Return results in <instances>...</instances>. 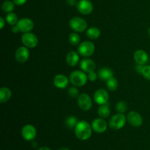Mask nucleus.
<instances>
[{"label":"nucleus","mask_w":150,"mask_h":150,"mask_svg":"<svg viewBox=\"0 0 150 150\" xmlns=\"http://www.w3.org/2000/svg\"><path fill=\"white\" fill-rule=\"evenodd\" d=\"M75 135L76 137L81 141L88 140L91 137L92 133V125L85 120H81L78 122L77 125L74 128Z\"/></svg>","instance_id":"f257e3e1"},{"label":"nucleus","mask_w":150,"mask_h":150,"mask_svg":"<svg viewBox=\"0 0 150 150\" xmlns=\"http://www.w3.org/2000/svg\"><path fill=\"white\" fill-rule=\"evenodd\" d=\"M70 81L75 86H83L88 80V76L82 70H75L70 75Z\"/></svg>","instance_id":"f03ea898"},{"label":"nucleus","mask_w":150,"mask_h":150,"mask_svg":"<svg viewBox=\"0 0 150 150\" xmlns=\"http://www.w3.org/2000/svg\"><path fill=\"white\" fill-rule=\"evenodd\" d=\"M126 121H127V117L124 115V114H115L109 120L108 125L111 129L115 130H120L125 125Z\"/></svg>","instance_id":"7ed1b4c3"},{"label":"nucleus","mask_w":150,"mask_h":150,"mask_svg":"<svg viewBox=\"0 0 150 150\" xmlns=\"http://www.w3.org/2000/svg\"><path fill=\"white\" fill-rule=\"evenodd\" d=\"M95 51V44L91 41H83L78 46V53L83 57H91Z\"/></svg>","instance_id":"20e7f679"},{"label":"nucleus","mask_w":150,"mask_h":150,"mask_svg":"<svg viewBox=\"0 0 150 150\" xmlns=\"http://www.w3.org/2000/svg\"><path fill=\"white\" fill-rule=\"evenodd\" d=\"M69 26L76 32H82L87 28V23L80 17H73L69 21Z\"/></svg>","instance_id":"39448f33"},{"label":"nucleus","mask_w":150,"mask_h":150,"mask_svg":"<svg viewBox=\"0 0 150 150\" xmlns=\"http://www.w3.org/2000/svg\"><path fill=\"white\" fill-rule=\"evenodd\" d=\"M21 42L28 48H34L38 45V38L32 32H26L21 35Z\"/></svg>","instance_id":"423d86ee"},{"label":"nucleus","mask_w":150,"mask_h":150,"mask_svg":"<svg viewBox=\"0 0 150 150\" xmlns=\"http://www.w3.org/2000/svg\"><path fill=\"white\" fill-rule=\"evenodd\" d=\"M78 105L82 111H89L92 107V98L86 93L80 94L78 97Z\"/></svg>","instance_id":"0eeeda50"},{"label":"nucleus","mask_w":150,"mask_h":150,"mask_svg":"<svg viewBox=\"0 0 150 150\" xmlns=\"http://www.w3.org/2000/svg\"><path fill=\"white\" fill-rule=\"evenodd\" d=\"M76 7H77L79 13L84 16L92 13L94 9L93 4H92V1L89 0H79Z\"/></svg>","instance_id":"6e6552de"},{"label":"nucleus","mask_w":150,"mask_h":150,"mask_svg":"<svg viewBox=\"0 0 150 150\" xmlns=\"http://www.w3.org/2000/svg\"><path fill=\"white\" fill-rule=\"evenodd\" d=\"M16 25L18 27L20 32H22V33L30 32L35 26L33 21L28 18H23L18 20Z\"/></svg>","instance_id":"1a4fd4ad"},{"label":"nucleus","mask_w":150,"mask_h":150,"mask_svg":"<svg viewBox=\"0 0 150 150\" xmlns=\"http://www.w3.org/2000/svg\"><path fill=\"white\" fill-rule=\"evenodd\" d=\"M15 58L18 63L23 64L28 61L29 58V48L26 46H21L18 48L15 54Z\"/></svg>","instance_id":"9d476101"},{"label":"nucleus","mask_w":150,"mask_h":150,"mask_svg":"<svg viewBox=\"0 0 150 150\" xmlns=\"http://www.w3.org/2000/svg\"><path fill=\"white\" fill-rule=\"evenodd\" d=\"M21 136L26 141H32L37 136V130L32 125H26L21 129Z\"/></svg>","instance_id":"9b49d317"},{"label":"nucleus","mask_w":150,"mask_h":150,"mask_svg":"<svg viewBox=\"0 0 150 150\" xmlns=\"http://www.w3.org/2000/svg\"><path fill=\"white\" fill-rule=\"evenodd\" d=\"M109 95L108 92L104 89H99L94 94V100L98 105L108 103Z\"/></svg>","instance_id":"f8f14e48"},{"label":"nucleus","mask_w":150,"mask_h":150,"mask_svg":"<svg viewBox=\"0 0 150 150\" xmlns=\"http://www.w3.org/2000/svg\"><path fill=\"white\" fill-rule=\"evenodd\" d=\"M127 121L133 127H140L143 124V118L139 113L130 111L127 115Z\"/></svg>","instance_id":"ddd939ff"},{"label":"nucleus","mask_w":150,"mask_h":150,"mask_svg":"<svg viewBox=\"0 0 150 150\" xmlns=\"http://www.w3.org/2000/svg\"><path fill=\"white\" fill-rule=\"evenodd\" d=\"M92 130L97 133H103L105 132L108 127V124L103 118H97L92 122Z\"/></svg>","instance_id":"4468645a"},{"label":"nucleus","mask_w":150,"mask_h":150,"mask_svg":"<svg viewBox=\"0 0 150 150\" xmlns=\"http://www.w3.org/2000/svg\"><path fill=\"white\" fill-rule=\"evenodd\" d=\"M133 58L137 64L144 65L148 62L149 57H148V54L146 51L142 49H139L135 51L134 54H133Z\"/></svg>","instance_id":"2eb2a0df"},{"label":"nucleus","mask_w":150,"mask_h":150,"mask_svg":"<svg viewBox=\"0 0 150 150\" xmlns=\"http://www.w3.org/2000/svg\"><path fill=\"white\" fill-rule=\"evenodd\" d=\"M70 79H67V76L62 74H59L54 77V84L58 89H65L68 86Z\"/></svg>","instance_id":"dca6fc26"},{"label":"nucleus","mask_w":150,"mask_h":150,"mask_svg":"<svg viewBox=\"0 0 150 150\" xmlns=\"http://www.w3.org/2000/svg\"><path fill=\"white\" fill-rule=\"evenodd\" d=\"M80 67L82 70V71L89 73L92 71H95V68H96V64L91 59H83L81 61Z\"/></svg>","instance_id":"f3484780"},{"label":"nucleus","mask_w":150,"mask_h":150,"mask_svg":"<svg viewBox=\"0 0 150 150\" xmlns=\"http://www.w3.org/2000/svg\"><path fill=\"white\" fill-rule=\"evenodd\" d=\"M79 53L75 51H71L67 54L66 57V62L67 64L71 67H75L77 65L79 62Z\"/></svg>","instance_id":"a211bd4d"},{"label":"nucleus","mask_w":150,"mask_h":150,"mask_svg":"<svg viewBox=\"0 0 150 150\" xmlns=\"http://www.w3.org/2000/svg\"><path fill=\"white\" fill-rule=\"evenodd\" d=\"M98 78H99L100 80L104 81H106L108 79H109L110 78L113 77V73L112 70H111L108 67H102L101 69H100L99 71H98Z\"/></svg>","instance_id":"6ab92c4d"},{"label":"nucleus","mask_w":150,"mask_h":150,"mask_svg":"<svg viewBox=\"0 0 150 150\" xmlns=\"http://www.w3.org/2000/svg\"><path fill=\"white\" fill-rule=\"evenodd\" d=\"M12 91L8 87L3 86L0 89V102L6 103L11 98Z\"/></svg>","instance_id":"aec40b11"},{"label":"nucleus","mask_w":150,"mask_h":150,"mask_svg":"<svg viewBox=\"0 0 150 150\" xmlns=\"http://www.w3.org/2000/svg\"><path fill=\"white\" fill-rule=\"evenodd\" d=\"M98 114L101 118L105 119L109 117L110 114H111V111H110L108 103L103 104V105H100L99 108H98Z\"/></svg>","instance_id":"412c9836"},{"label":"nucleus","mask_w":150,"mask_h":150,"mask_svg":"<svg viewBox=\"0 0 150 150\" xmlns=\"http://www.w3.org/2000/svg\"><path fill=\"white\" fill-rule=\"evenodd\" d=\"M100 30L96 26H92L86 31V36L91 40H96L100 36Z\"/></svg>","instance_id":"4be33fe9"},{"label":"nucleus","mask_w":150,"mask_h":150,"mask_svg":"<svg viewBox=\"0 0 150 150\" xmlns=\"http://www.w3.org/2000/svg\"><path fill=\"white\" fill-rule=\"evenodd\" d=\"M15 4L13 1H10V0H6L1 4V10L4 12V13H12L15 9Z\"/></svg>","instance_id":"5701e85b"},{"label":"nucleus","mask_w":150,"mask_h":150,"mask_svg":"<svg viewBox=\"0 0 150 150\" xmlns=\"http://www.w3.org/2000/svg\"><path fill=\"white\" fill-rule=\"evenodd\" d=\"M6 21L9 25H11V26L16 25L18 21V18L17 14L13 13V12L7 13V15L6 16Z\"/></svg>","instance_id":"b1692460"},{"label":"nucleus","mask_w":150,"mask_h":150,"mask_svg":"<svg viewBox=\"0 0 150 150\" xmlns=\"http://www.w3.org/2000/svg\"><path fill=\"white\" fill-rule=\"evenodd\" d=\"M68 40L72 45L76 46V45H79L80 44L81 38L79 34H77V32H72L69 35Z\"/></svg>","instance_id":"393cba45"},{"label":"nucleus","mask_w":150,"mask_h":150,"mask_svg":"<svg viewBox=\"0 0 150 150\" xmlns=\"http://www.w3.org/2000/svg\"><path fill=\"white\" fill-rule=\"evenodd\" d=\"M106 86L110 91L114 92V91L117 90V89L118 88V81H117V79L114 78V76L110 78L106 81Z\"/></svg>","instance_id":"a878e982"},{"label":"nucleus","mask_w":150,"mask_h":150,"mask_svg":"<svg viewBox=\"0 0 150 150\" xmlns=\"http://www.w3.org/2000/svg\"><path fill=\"white\" fill-rule=\"evenodd\" d=\"M79 122V121H78L77 117H76L75 116H70L66 119L65 125L68 128L73 129L76 127Z\"/></svg>","instance_id":"bb28decb"},{"label":"nucleus","mask_w":150,"mask_h":150,"mask_svg":"<svg viewBox=\"0 0 150 150\" xmlns=\"http://www.w3.org/2000/svg\"><path fill=\"white\" fill-rule=\"evenodd\" d=\"M116 109L120 114H124L127 110V104L125 101H120L116 105Z\"/></svg>","instance_id":"cd10ccee"},{"label":"nucleus","mask_w":150,"mask_h":150,"mask_svg":"<svg viewBox=\"0 0 150 150\" xmlns=\"http://www.w3.org/2000/svg\"><path fill=\"white\" fill-rule=\"evenodd\" d=\"M142 75L146 80L150 81V65H144L142 70Z\"/></svg>","instance_id":"c85d7f7f"},{"label":"nucleus","mask_w":150,"mask_h":150,"mask_svg":"<svg viewBox=\"0 0 150 150\" xmlns=\"http://www.w3.org/2000/svg\"><path fill=\"white\" fill-rule=\"evenodd\" d=\"M67 92H68V95H70L71 98H76L79 96V89H78L76 87H75V86H72V87L69 88Z\"/></svg>","instance_id":"c756f323"},{"label":"nucleus","mask_w":150,"mask_h":150,"mask_svg":"<svg viewBox=\"0 0 150 150\" xmlns=\"http://www.w3.org/2000/svg\"><path fill=\"white\" fill-rule=\"evenodd\" d=\"M98 73H95V71H92L91 72V73H88V79H89L90 81H95L98 79Z\"/></svg>","instance_id":"7c9ffc66"},{"label":"nucleus","mask_w":150,"mask_h":150,"mask_svg":"<svg viewBox=\"0 0 150 150\" xmlns=\"http://www.w3.org/2000/svg\"><path fill=\"white\" fill-rule=\"evenodd\" d=\"M13 1L16 5L21 6V5H23V4L27 1V0H13Z\"/></svg>","instance_id":"2f4dec72"},{"label":"nucleus","mask_w":150,"mask_h":150,"mask_svg":"<svg viewBox=\"0 0 150 150\" xmlns=\"http://www.w3.org/2000/svg\"><path fill=\"white\" fill-rule=\"evenodd\" d=\"M67 1V4L70 6H75V5H77V3L78 1L76 0H66Z\"/></svg>","instance_id":"473e14b6"},{"label":"nucleus","mask_w":150,"mask_h":150,"mask_svg":"<svg viewBox=\"0 0 150 150\" xmlns=\"http://www.w3.org/2000/svg\"><path fill=\"white\" fill-rule=\"evenodd\" d=\"M4 24H5V20L4 19V18L1 17L0 18V29H2L4 28Z\"/></svg>","instance_id":"72a5a7b5"},{"label":"nucleus","mask_w":150,"mask_h":150,"mask_svg":"<svg viewBox=\"0 0 150 150\" xmlns=\"http://www.w3.org/2000/svg\"><path fill=\"white\" fill-rule=\"evenodd\" d=\"M11 30H12V32H13V33H15V34L18 33V32H20L18 27L17 26V25H15V26H13V27H12Z\"/></svg>","instance_id":"f704fd0d"},{"label":"nucleus","mask_w":150,"mask_h":150,"mask_svg":"<svg viewBox=\"0 0 150 150\" xmlns=\"http://www.w3.org/2000/svg\"><path fill=\"white\" fill-rule=\"evenodd\" d=\"M143 67H144V65H142V64H138V65L136 66V71L138 72V73H142V69H143Z\"/></svg>","instance_id":"c9c22d12"},{"label":"nucleus","mask_w":150,"mask_h":150,"mask_svg":"<svg viewBox=\"0 0 150 150\" xmlns=\"http://www.w3.org/2000/svg\"><path fill=\"white\" fill-rule=\"evenodd\" d=\"M38 150H51L49 147H47V146H42V147L39 148Z\"/></svg>","instance_id":"e433bc0d"},{"label":"nucleus","mask_w":150,"mask_h":150,"mask_svg":"<svg viewBox=\"0 0 150 150\" xmlns=\"http://www.w3.org/2000/svg\"><path fill=\"white\" fill-rule=\"evenodd\" d=\"M57 150H70V149H69L68 148L62 147V148H60V149H57Z\"/></svg>","instance_id":"4c0bfd02"},{"label":"nucleus","mask_w":150,"mask_h":150,"mask_svg":"<svg viewBox=\"0 0 150 150\" xmlns=\"http://www.w3.org/2000/svg\"><path fill=\"white\" fill-rule=\"evenodd\" d=\"M149 61H150V57H149Z\"/></svg>","instance_id":"58836bf2"}]
</instances>
